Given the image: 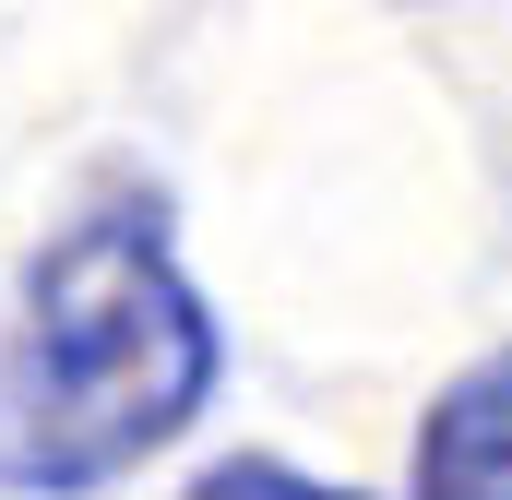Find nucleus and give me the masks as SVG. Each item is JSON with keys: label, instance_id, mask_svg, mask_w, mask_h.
<instances>
[{"label": "nucleus", "instance_id": "f257e3e1", "mask_svg": "<svg viewBox=\"0 0 512 500\" xmlns=\"http://www.w3.org/2000/svg\"><path fill=\"white\" fill-rule=\"evenodd\" d=\"M215 393V322L143 203H108L36 250L24 334L0 358V477L12 489H108L155 441H179Z\"/></svg>", "mask_w": 512, "mask_h": 500}, {"label": "nucleus", "instance_id": "f03ea898", "mask_svg": "<svg viewBox=\"0 0 512 500\" xmlns=\"http://www.w3.org/2000/svg\"><path fill=\"white\" fill-rule=\"evenodd\" d=\"M417 500H512V346L441 381L417 429Z\"/></svg>", "mask_w": 512, "mask_h": 500}, {"label": "nucleus", "instance_id": "7ed1b4c3", "mask_svg": "<svg viewBox=\"0 0 512 500\" xmlns=\"http://www.w3.org/2000/svg\"><path fill=\"white\" fill-rule=\"evenodd\" d=\"M191 500H358V489H322V477H298V465H274V453H239V465H215Z\"/></svg>", "mask_w": 512, "mask_h": 500}]
</instances>
